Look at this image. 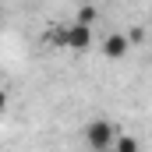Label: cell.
<instances>
[{
	"label": "cell",
	"instance_id": "1",
	"mask_svg": "<svg viewBox=\"0 0 152 152\" xmlns=\"http://www.w3.org/2000/svg\"><path fill=\"white\" fill-rule=\"evenodd\" d=\"M117 138V127L110 124V120H92L88 127H85V142H88V149H110Z\"/></svg>",
	"mask_w": 152,
	"mask_h": 152
},
{
	"label": "cell",
	"instance_id": "5",
	"mask_svg": "<svg viewBox=\"0 0 152 152\" xmlns=\"http://www.w3.org/2000/svg\"><path fill=\"white\" fill-rule=\"evenodd\" d=\"M110 149H117V152H134V149H138V142H134V138H113Z\"/></svg>",
	"mask_w": 152,
	"mask_h": 152
},
{
	"label": "cell",
	"instance_id": "4",
	"mask_svg": "<svg viewBox=\"0 0 152 152\" xmlns=\"http://www.w3.org/2000/svg\"><path fill=\"white\" fill-rule=\"evenodd\" d=\"M64 36H67V28H50V32H46V42H50V46H67Z\"/></svg>",
	"mask_w": 152,
	"mask_h": 152
},
{
	"label": "cell",
	"instance_id": "7",
	"mask_svg": "<svg viewBox=\"0 0 152 152\" xmlns=\"http://www.w3.org/2000/svg\"><path fill=\"white\" fill-rule=\"evenodd\" d=\"M127 42H131V46H142V42H145V28H138V25H134V28L127 32Z\"/></svg>",
	"mask_w": 152,
	"mask_h": 152
},
{
	"label": "cell",
	"instance_id": "9",
	"mask_svg": "<svg viewBox=\"0 0 152 152\" xmlns=\"http://www.w3.org/2000/svg\"><path fill=\"white\" fill-rule=\"evenodd\" d=\"M0 18H4V11H0Z\"/></svg>",
	"mask_w": 152,
	"mask_h": 152
},
{
	"label": "cell",
	"instance_id": "3",
	"mask_svg": "<svg viewBox=\"0 0 152 152\" xmlns=\"http://www.w3.org/2000/svg\"><path fill=\"white\" fill-rule=\"evenodd\" d=\"M127 36H120V32H113V36H106V42H103V53L110 57V60H120L124 53H127Z\"/></svg>",
	"mask_w": 152,
	"mask_h": 152
},
{
	"label": "cell",
	"instance_id": "6",
	"mask_svg": "<svg viewBox=\"0 0 152 152\" xmlns=\"http://www.w3.org/2000/svg\"><path fill=\"white\" fill-rule=\"evenodd\" d=\"M78 21L92 25V21H96V7H85V4H81V7H78Z\"/></svg>",
	"mask_w": 152,
	"mask_h": 152
},
{
	"label": "cell",
	"instance_id": "8",
	"mask_svg": "<svg viewBox=\"0 0 152 152\" xmlns=\"http://www.w3.org/2000/svg\"><path fill=\"white\" fill-rule=\"evenodd\" d=\"M4 106H7V96H4V88H0V113H4Z\"/></svg>",
	"mask_w": 152,
	"mask_h": 152
},
{
	"label": "cell",
	"instance_id": "2",
	"mask_svg": "<svg viewBox=\"0 0 152 152\" xmlns=\"http://www.w3.org/2000/svg\"><path fill=\"white\" fill-rule=\"evenodd\" d=\"M64 42H67V50H88V46H92V25H85V21H75V25L67 28Z\"/></svg>",
	"mask_w": 152,
	"mask_h": 152
}]
</instances>
